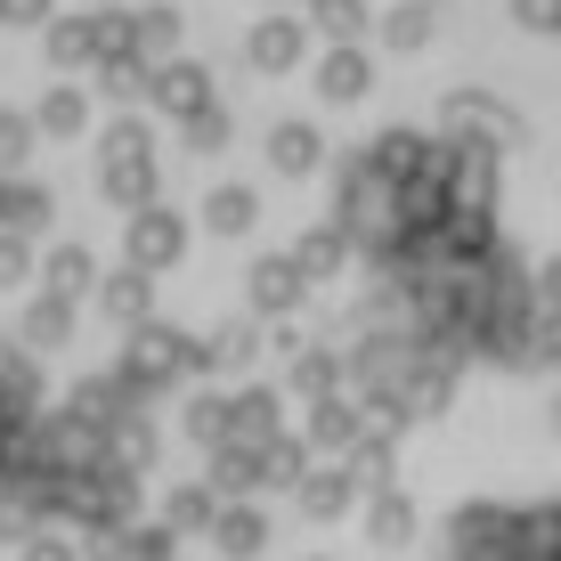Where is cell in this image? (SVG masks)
<instances>
[{
  "label": "cell",
  "mask_w": 561,
  "mask_h": 561,
  "mask_svg": "<svg viewBox=\"0 0 561 561\" xmlns=\"http://www.w3.org/2000/svg\"><path fill=\"white\" fill-rule=\"evenodd\" d=\"M342 237L366 253L432 358H529L537 294L496 228V154L432 130H382L342 163Z\"/></svg>",
  "instance_id": "1"
},
{
  "label": "cell",
  "mask_w": 561,
  "mask_h": 561,
  "mask_svg": "<svg viewBox=\"0 0 561 561\" xmlns=\"http://www.w3.org/2000/svg\"><path fill=\"white\" fill-rule=\"evenodd\" d=\"M448 561H561V496H546V505H496V496L456 505Z\"/></svg>",
  "instance_id": "2"
}]
</instances>
